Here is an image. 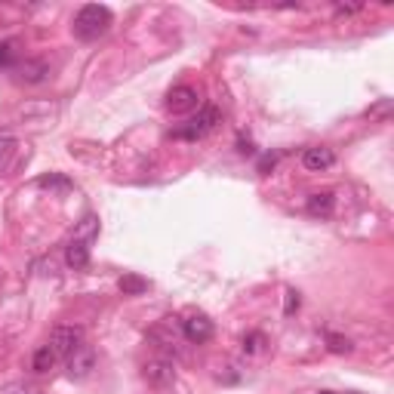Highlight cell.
<instances>
[{
    "label": "cell",
    "instance_id": "obj_18",
    "mask_svg": "<svg viewBox=\"0 0 394 394\" xmlns=\"http://www.w3.org/2000/svg\"><path fill=\"white\" fill-rule=\"evenodd\" d=\"M259 348H262V336H259V333H250V336H243V351H259Z\"/></svg>",
    "mask_w": 394,
    "mask_h": 394
},
{
    "label": "cell",
    "instance_id": "obj_8",
    "mask_svg": "<svg viewBox=\"0 0 394 394\" xmlns=\"http://www.w3.org/2000/svg\"><path fill=\"white\" fill-rule=\"evenodd\" d=\"M145 379L151 385H169L176 379V370H173V363H169L167 358H158V361L145 363Z\"/></svg>",
    "mask_w": 394,
    "mask_h": 394
},
{
    "label": "cell",
    "instance_id": "obj_15",
    "mask_svg": "<svg viewBox=\"0 0 394 394\" xmlns=\"http://www.w3.org/2000/svg\"><path fill=\"white\" fill-rule=\"evenodd\" d=\"M326 342H330V351H336V354H345V351H351V342L348 339H342V336H326Z\"/></svg>",
    "mask_w": 394,
    "mask_h": 394
},
{
    "label": "cell",
    "instance_id": "obj_16",
    "mask_svg": "<svg viewBox=\"0 0 394 394\" xmlns=\"http://www.w3.org/2000/svg\"><path fill=\"white\" fill-rule=\"evenodd\" d=\"M96 228H99V222H96L93 219V215H86V219H84V225H80V237H77V241H90V237L96 234Z\"/></svg>",
    "mask_w": 394,
    "mask_h": 394
},
{
    "label": "cell",
    "instance_id": "obj_3",
    "mask_svg": "<svg viewBox=\"0 0 394 394\" xmlns=\"http://www.w3.org/2000/svg\"><path fill=\"white\" fill-rule=\"evenodd\" d=\"M80 345H84V330L80 326H56L50 333V348L56 351V358H71Z\"/></svg>",
    "mask_w": 394,
    "mask_h": 394
},
{
    "label": "cell",
    "instance_id": "obj_13",
    "mask_svg": "<svg viewBox=\"0 0 394 394\" xmlns=\"http://www.w3.org/2000/svg\"><path fill=\"white\" fill-rule=\"evenodd\" d=\"M56 351H53V348H50V345H43V348H37V354H34V363H31V367L37 370V373H47V370H53L56 367Z\"/></svg>",
    "mask_w": 394,
    "mask_h": 394
},
{
    "label": "cell",
    "instance_id": "obj_10",
    "mask_svg": "<svg viewBox=\"0 0 394 394\" xmlns=\"http://www.w3.org/2000/svg\"><path fill=\"white\" fill-rule=\"evenodd\" d=\"M65 262H68L71 268H86V265H90V247H86L84 241H71L68 250H65Z\"/></svg>",
    "mask_w": 394,
    "mask_h": 394
},
{
    "label": "cell",
    "instance_id": "obj_19",
    "mask_svg": "<svg viewBox=\"0 0 394 394\" xmlns=\"http://www.w3.org/2000/svg\"><path fill=\"white\" fill-rule=\"evenodd\" d=\"M13 56H16V50H13V43H0V65H10Z\"/></svg>",
    "mask_w": 394,
    "mask_h": 394
},
{
    "label": "cell",
    "instance_id": "obj_22",
    "mask_svg": "<svg viewBox=\"0 0 394 394\" xmlns=\"http://www.w3.org/2000/svg\"><path fill=\"white\" fill-rule=\"evenodd\" d=\"M324 394H330V391H324Z\"/></svg>",
    "mask_w": 394,
    "mask_h": 394
},
{
    "label": "cell",
    "instance_id": "obj_6",
    "mask_svg": "<svg viewBox=\"0 0 394 394\" xmlns=\"http://www.w3.org/2000/svg\"><path fill=\"white\" fill-rule=\"evenodd\" d=\"M93 367H96V354H93V348L84 342V345L68 358V376L71 379H86L93 373Z\"/></svg>",
    "mask_w": 394,
    "mask_h": 394
},
{
    "label": "cell",
    "instance_id": "obj_1",
    "mask_svg": "<svg viewBox=\"0 0 394 394\" xmlns=\"http://www.w3.org/2000/svg\"><path fill=\"white\" fill-rule=\"evenodd\" d=\"M111 16L108 6H99V3H86L77 10V16H74V37L77 40H99L102 34L111 28Z\"/></svg>",
    "mask_w": 394,
    "mask_h": 394
},
{
    "label": "cell",
    "instance_id": "obj_5",
    "mask_svg": "<svg viewBox=\"0 0 394 394\" xmlns=\"http://www.w3.org/2000/svg\"><path fill=\"white\" fill-rule=\"evenodd\" d=\"M197 108V90L195 86H173V90L167 93V111H173V114H188V111Z\"/></svg>",
    "mask_w": 394,
    "mask_h": 394
},
{
    "label": "cell",
    "instance_id": "obj_17",
    "mask_svg": "<svg viewBox=\"0 0 394 394\" xmlns=\"http://www.w3.org/2000/svg\"><path fill=\"white\" fill-rule=\"evenodd\" d=\"M37 185H40V188H68V179H62V176H43V179L40 182H37Z\"/></svg>",
    "mask_w": 394,
    "mask_h": 394
},
{
    "label": "cell",
    "instance_id": "obj_4",
    "mask_svg": "<svg viewBox=\"0 0 394 394\" xmlns=\"http://www.w3.org/2000/svg\"><path fill=\"white\" fill-rule=\"evenodd\" d=\"M182 333L188 342H195V345H204V342L213 339V321L206 315H188L182 321Z\"/></svg>",
    "mask_w": 394,
    "mask_h": 394
},
{
    "label": "cell",
    "instance_id": "obj_9",
    "mask_svg": "<svg viewBox=\"0 0 394 394\" xmlns=\"http://www.w3.org/2000/svg\"><path fill=\"white\" fill-rule=\"evenodd\" d=\"M333 210H336L333 191H317V195L308 197V213L311 215H333Z\"/></svg>",
    "mask_w": 394,
    "mask_h": 394
},
{
    "label": "cell",
    "instance_id": "obj_2",
    "mask_svg": "<svg viewBox=\"0 0 394 394\" xmlns=\"http://www.w3.org/2000/svg\"><path fill=\"white\" fill-rule=\"evenodd\" d=\"M219 121H222L219 108H215V105H204V108H200L197 114L188 121V126L176 130V136H179V139H200V136H206V132H213Z\"/></svg>",
    "mask_w": 394,
    "mask_h": 394
},
{
    "label": "cell",
    "instance_id": "obj_11",
    "mask_svg": "<svg viewBox=\"0 0 394 394\" xmlns=\"http://www.w3.org/2000/svg\"><path fill=\"white\" fill-rule=\"evenodd\" d=\"M16 151H19V142L10 136V132H0V173L3 169H10V163L13 158H16Z\"/></svg>",
    "mask_w": 394,
    "mask_h": 394
},
{
    "label": "cell",
    "instance_id": "obj_7",
    "mask_svg": "<svg viewBox=\"0 0 394 394\" xmlns=\"http://www.w3.org/2000/svg\"><path fill=\"white\" fill-rule=\"evenodd\" d=\"M336 163V154L324 145H315V148H305L302 154V167L311 169V173H321V169H330Z\"/></svg>",
    "mask_w": 394,
    "mask_h": 394
},
{
    "label": "cell",
    "instance_id": "obj_12",
    "mask_svg": "<svg viewBox=\"0 0 394 394\" xmlns=\"http://www.w3.org/2000/svg\"><path fill=\"white\" fill-rule=\"evenodd\" d=\"M117 289H121L123 296H142L148 289V280L139 278V274H123V278L117 280Z\"/></svg>",
    "mask_w": 394,
    "mask_h": 394
},
{
    "label": "cell",
    "instance_id": "obj_14",
    "mask_svg": "<svg viewBox=\"0 0 394 394\" xmlns=\"http://www.w3.org/2000/svg\"><path fill=\"white\" fill-rule=\"evenodd\" d=\"M47 65L43 62H25L22 65V80H28V84H37V80H43L47 77Z\"/></svg>",
    "mask_w": 394,
    "mask_h": 394
},
{
    "label": "cell",
    "instance_id": "obj_20",
    "mask_svg": "<svg viewBox=\"0 0 394 394\" xmlns=\"http://www.w3.org/2000/svg\"><path fill=\"white\" fill-rule=\"evenodd\" d=\"M296 308H299V293H296V289H289V293H287V315H293V311Z\"/></svg>",
    "mask_w": 394,
    "mask_h": 394
},
{
    "label": "cell",
    "instance_id": "obj_21",
    "mask_svg": "<svg viewBox=\"0 0 394 394\" xmlns=\"http://www.w3.org/2000/svg\"><path fill=\"white\" fill-rule=\"evenodd\" d=\"M268 167H274V154H271V158H265V160H262V173H265Z\"/></svg>",
    "mask_w": 394,
    "mask_h": 394
}]
</instances>
